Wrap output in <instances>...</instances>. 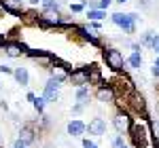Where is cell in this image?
<instances>
[{"mask_svg": "<svg viewBox=\"0 0 159 148\" xmlns=\"http://www.w3.org/2000/svg\"><path fill=\"white\" fill-rule=\"evenodd\" d=\"M87 28H89V30H93V32H100V34H102V24H100V21H87Z\"/></svg>", "mask_w": 159, "mask_h": 148, "instance_id": "83f0119b", "label": "cell"}, {"mask_svg": "<svg viewBox=\"0 0 159 148\" xmlns=\"http://www.w3.org/2000/svg\"><path fill=\"white\" fill-rule=\"evenodd\" d=\"M151 76H153V78H159V66H157V63L151 66Z\"/></svg>", "mask_w": 159, "mask_h": 148, "instance_id": "d590c367", "label": "cell"}, {"mask_svg": "<svg viewBox=\"0 0 159 148\" xmlns=\"http://www.w3.org/2000/svg\"><path fill=\"white\" fill-rule=\"evenodd\" d=\"M151 49H153V53H155V55H159V34L153 38V42H151Z\"/></svg>", "mask_w": 159, "mask_h": 148, "instance_id": "836d02e7", "label": "cell"}, {"mask_svg": "<svg viewBox=\"0 0 159 148\" xmlns=\"http://www.w3.org/2000/svg\"><path fill=\"white\" fill-rule=\"evenodd\" d=\"M155 36H157L155 30H147V32H142V34H140V45L147 47V49H151V42H153V38H155Z\"/></svg>", "mask_w": 159, "mask_h": 148, "instance_id": "44dd1931", "label": "cell"}, {"mask_svg": "<svg viewBox=\"0 0 159 148\" xmlns=\"http://www.w3.org/2000/svg\"><path fill=\"white\" fill-rule=\"evenodd\" d=\"M70 13H76V15L79 13H85V4L83 2H72L70 4Z\"/></svg>", "mask_w": 159, "mask_h": 148, "instance_id": "4316f807", "label": "cell"}, {"mask_svg": "<svg viewBox=\"0 0 159 148\" xmlns=\"http://www.w3.org/2000/svg\"><path fill=\"white\" fill-rule=\"evenodd\" d=\"M38 131H36V127L32 123H24V125H19V140L24 142L25 146L30 148V146H34L38 142Z\"/></svg>", "mask_w": 159, "mask_h": 148, "instance_id": "8fae6325", "label": "cell"}, {"mask_svg": "<svg viewBox=\"0 0 159 148\" xmlns=\"http://www.w3.org/2000/svg\"><path fill=\"white\" fill-rule=\"evenodd\" d=\"M13 148H28L24 144V142H21V140H19V137H17V140H15V142H13Z\"/></svg>", "mask_w": 159, "mask_h": 148, "instance_id": "74e56055", "label": "cell"}, {"mask_svg": "<svg viewBox=\"0 0 159 148\" xmlns=\"http://www.w3.org/2000/svg\"><path fill=\"white\" fill-rule=\"evenodd\" d=\"M110 21L117 25L123 34H136V24L129 19V13H121V11L112 13L110 15Z\"/></svg>", "mask_w": 159, "mask_h": 148, "instance_id": "ba28073f", "label": "cell"}, {"mask_svg": "<svg viewBox=\"0 0 159 148\" xmlns=\"http://www.w3.org/2000/svg\"><path fill=\"white\" fill-rule=\"evenodd\" d=\"M119 108H117V112L112 114V127H115V131L117 133H121V136H127V131H129V127H132V123H134V116H132V112L127 110L125 106H123L121 102L117 99L115 102Z\"/></svg>", "mask_w": 159, "mask_h": 148, "instance_id": "3957f363", "label": "cell"}, {"mask_svg": "<svg viewBox=\"0 0 159 148\" xmlns=\"http://www.w3.org/2000/svg\"><path fill=\"white\" fill-rule=\"evenodd\" d=\"M121 146H123V136H121V133H117L115 140H112V148H121Z\"/></svg>", "mask_w": 159, "mask_h": 148, "instance_id": "1f68e13d", "label": "cell"}, {"mask_svg": "<svg viewBox=\"0 0 159 148\" xmlns=\"http://www.w3.org/2000/svg\"><path fill=\"white\" fill-rule=\"evenodd\" d=\"M85 17H87V21H102V19H106V11H102V9H85Z\"/></svg>", "mask_w": 159, "mask_h": 148, "instance_id": "ffe728a7", "label": "cell"}, {"mask_svg": "<svg viewBox=\"0 0 159 148\" xmlns=\"http://www.w3.org/2000/svg\"><path fill=\"white\" fill-rule=\"evenodd\" d=\"M74 99L79 102V104H83V106H89V102H91V87H76V91H74Z\"/></svg>", "mask_w": 159, "mask_h": 148, "instance_id": "e0dca14e", "label": "cell"}, {"mask_svg": "<svg viewBox=\"0 0 159 148\" xmlns=\"http://www.w3.org/2000/svg\"><path fill=\"white\" fill-rule=\"evenodd\" d=\"M96 99H98L100 104H115L119 95H117V91H115V87L110 85V81H104L100 87H96Z\"/></svg>", "mask_w": 159, "mask_h": 148, "instance_id": "52a82bcc", "label": "cell"}, {"mask_svg": "<svg viewBox=\"0 0 159 148\" xmlns=\"http://www.w3.org/2000/svg\"><path fill=\"white\" fill-rule=\"evenodd\" d=\"M121 148H134V146H132V144H125V142H123V146Z\"/></svg>", "mask_w": 159, "mask_h": 148, "instance_id": "7bdbcfd3", "label": "cell"}, {"mask_svg": "<svg viewBox=\"0 0 159 148\" xmlns=\"http://www.w3.org/2000/svg\"><path fill=\"white\" fill-rule=\"evenodd\" d=\"M144 66V57H142V53H129L127 57H125V68H132V70H140Z\"/></svg>", "mask_w": 159, "mask_h": 148, "instance_id": "2e32d148", "label": "cell"}, {"mask_svg": "<svg viewBox=\"0 0 159 148\" xmlns=\"http://www.w3.org/2000/svg\"><path fill=\"white\" fill-rule=\"evenodd\" d=\"M61 17H64L61 11H40L36 28H40V30H57Z\"/></svg>", "mask_w": 159, "mask_h": 148, "instance_id": "5b68a950", "label": "cell"}, {"mask_svg": "<svg viewBox=\"0 0 159 148\" xmlns=\"http://www.w3.org/2000/svg\"><path fill=\"white\" fill-rule=\"evenodd\" d=\"M0 74L11 76V74H13V66H9V63H0Z\"/></svg>", "mask_w": 159, "mask_h": 148, "instance_id": "f1b7e54d", "label": "cell"}, {"mask_svg": "<svg viewBox=\"0 0 159 148\" xmlns=\"http://www.w3.org/2000/svg\"><path fill=\"white\" fill-rule=\"evenodd\" d=\"M15 2H19V4H24V2H25V0H15Z\"/></svg>", "mask_w": 159, "mask_h": 148, "instance_id": "f6af8a7d", "label": "cell"}, {"mask_svg": "<svg viewBox=\"0 0 159 148\" xmlns=\"http://www.w3.org/2000/svg\"><path fill=\"white\" fill-rule=\"evenodd\" d=\"M136 2H138L140 9H151L153 7V0H136Z\"/></svg>", "mask_w": 159, "mask_h": 148, "instance_id": "e575fe53", "label": "cell"}, {"mask_svg": "<svg viewBox=\"0 0 159 148\" xmlns=\"http://www.w3.org/2000/svg\"><path fill=\"white\" fill-rule=\"evenodd\" d=\"M4 40H7V34H2V32H0V51H2V45H4Z\"/></svg>", "mask_w": 159, "mask_h": 148, "instance_id": "ab89813d", "label": "cell"}, {"mask_svg": "<svg viewBox=\"0 0 159 148\" xmlns=\"http://www.w3.org/2000/svg\"><path fill=\"white\" fill-rule=\"evenodd\" d=\"M112 2H117V4H125V2H129V0H112Z\"/></svg>", "mask_w": 159, "mask_h": 148, "instance_id": "b9f144b4", "label": "cell"}, {"mask_svg": "<svg viewBox=\"0 0 159 148\" xmlns=\"http://www.w3.org/2000/svg\"><path fill=\"white\" fill-rule=\"evenodd\" d=\"M60 89H61V85L53 78V76H49L47 83H45V89H43L45 102H47V104H55V102L60 99Z\"/></svg>", "mask_w": 159, "mask_h": 148, "instance_id": "30bf717a", "label": "cell"}, {"mask_svg": "<svg viewBox=\"0 0 159 148\" xmlns=\"http://www.w3.org/2000/svg\"><path fill=\"white\" fill-rule=\"evenodd\" d=\"M13 81H15V85L19 87H30V70L24 68V66H17V68H13Z\"/></svg>", "mask_w": 159, "mask_h": 148, "instance_id": "5bb4252c", "label": "cell"}, {"mask_svg": "<svg viewBox=\"0 0 159 148\" xmlns=\"http://www.w3.org/2000/svg\"><path fill=\"white\" fill-rule=\"evenodd\" d=\"M106 129H108V125H106V121H104L102 116H93V119L87 123V133L93 136V137L106 136Z\"/></svg>", "mask_w": 159, "mask_h": 148, "instance_id": "7c38bea8", "label": "cell"}, {"mask_svg": "<svg viewBox=\"0 0 159 148\" xmlns=\"http://www.w3.org/2000/svg\"><path fill=\"white\" fill-rule=\"evenodd\" d=\"M110 4H112V0H98V9H102V11H108Z\"/></svg>", "mask_w": 159, "mask_h": 148, "instance_id": "d6a6232c", "label": "cell"}, {"mask_svg": "<svg viewBox=\"0 0 159 148\" xmlns=\"http://www.w3.org/2000/svg\"><path fill=\"white\" fill-rule=\"evenodd\" d=\"M34 98H36V93H34V91H28V93H25V99H28L30 104L34 102Z\"/></svg>", "mask_w": 159, "mask_h": 148, "instance_id": "f35d334b", "label": "cell"}, {"mask_svg": "<svg viewBox=\"0 0 159 148\" xmlns=\"http://www.w3.org/2000/svg\"><path fill=\"white\" fill-rule=\"evenodd\" d=\"M68 83L76 89V87H89V63L87 66H79L72 68V72L68 74Z\"/></svg>", "mask_w": 159, "mask_h": 148, "instance_id": "9c48e42d", "label": "cell"}, {"mask_svg": "<svg viewBox=\"0 0 159 148\" xmlns=\"http://www.w3.org/2000/svg\"><path fill=\"white\" fill-rule=\"evenodd\" d=\"M0 89H2V83H0Z\"/></svg>", "mask_w": 159, "mask_h": 148, "instance_id": "7dc6e473", "label": "cell"}, {"mask_svg": "<svg viewBox=\"0 0 159 148\" xmlns=\"http://www.w3.org/2000/svg\"><path fill=\"white\" fill-rule=\"evenodd\" d=\"M28 49H30V47H28L25 42H21L19 38H7V40H4V45H2L4 55H7V57H11V59L25 55V51H28Z\"/></svg>", "mask_w": 159, "mask_h": 148, "instance_id": "8992f818", "label": "cell"}, {"mask_svg": "<svg viewBox=\"0 0 159 148\" xmlns=\"http://www.w3.org/2000/svg\"><path fill=\"white\" fill-rule=\"evenodd\" d=\"M104 83V74L98 63H89V87H100Z\"/></svg>", "mask_w": 159, "mask_h": 148, "instance_id": "9a60e30c", "label": "cell"}, {"mask_svg": "<svg viewBox=\"0 0 159 148\" xmlns=\"http://www.w3.org/2000/svg\"><path fill=\"white\" fill-rule=\"evenodd\" d=\"M0 7H2V0H0Z\"/></svg>", "mask_w": 159, "mask_h": 148, "instance_id": "bcb514c9", "label": "cell"}, {"mask_svg": "<svg viewBox=\"0 0 159 148\" xmlns=\"http://www.w3.org/2000/svg\"><path fill=\"white\" fill-rule=\"evenodd\" d=\"M127 136H129V140H132V146L134 148H148L151 136H148L147 123H140V121L134 119V123H132V127H129Z\"/></svg>", "mask_w": 159, "mask_h": 148, "instance_id": "277c9868", "label": "cell"}, {"mask_svg": "<svg viewBox=\"0 0 159 148\" xmlns=\"http://www.w3.org/2000/svg\"><path fill=\"white\" fill-rule=\"evenodd\" d=\"M0 110L9 112V102H7V99H0Z\"/></svg>", "mask_w": 159, "mask_h": 148, "instance_id": "8d00e7d4", "label": "cell"}, {"mask_svg": "<svg viewBox=\"0 0 159 148\" xmlns=\"http://www.w3.org/2000/svg\"><path fill=\"white\" fill-rule=\"evenodd\" d=\"M100 55H102V62L106 63L110 72L121 74L125 72V57H123V51L117 49V47H108V45H102L100 49Z\"/></svg>", "mask_w": 159, "mask_h": 148, "instance_id": "6da1fadb", "label": "cell"}, {"mask_svg": "<svg viewBox=\"0 0 159 148\" xmlns=\"http://www.w3.org/2000/svg\"><path fill=\"white\" fill-rule=\"evenodd\" d=\"M61 9V2L57 0H43L40 2V11H60Z\"/></svg>", "mask_w": 159, "mask_h": 148, "instance_id": "7402d4cb", "label": "cell"}, {"mask_svg": "<svg viewBox=\"0 0 159 148\" xmlns=\"http://www.w3.org/2000/svg\"><path fill=\"white\" fill-rule=\"evenodd\" d=\"M51 68H57V70H64V72H72V63L66 62V59H61L60 55H55V53H51Z\"/></svg>", "mask_w": 159, "mask_h": 148, "instance_id": "ac0fdd59", "label": "cell"}, {"mask_svg": "<svg viewBox=\"0 0 159 148\" xmlns=\"http://www.w3.org/2000/svg\"><path fill=\"white\" fill-rule=\"evenodd\" d=\"M32 108H34L38 114H45V108H47L45 98H43V95H36V98H34V102H32Z\"/></svg>", "mask_w": 159, "mask_h": 148, "instance_id": "603a6c76", "label": "cell"}, {"mask_svg": "<svg viewBox=\"0 0 159 148\" xmlns=\"http://www.w3.org/2000/svg\"><path fill=\"white\" fill-rule=\"evenodd\" d=\"M155 63H157V66H159V55H155Z\"/></svg>", "mask_w": 159, "mask_h": 148, "instance_id": "ee69618b", "label": "cell"}, {"mask_svg": "<svg viewBox=\"0 0 159 148\" xmlns=\"http://www.w3.org/2000/svg\"><path fill=\"white\" fill-rule=\"evenodd\" d=\"M81 144H83V148H100L96 140H91V137H85V136L81 137Z\"/></svg>", "mask_w": 159, "mask_h": 148, "instance_id": "484cf974", "label": "cell"}, {"mask_svg": "<svg viewBox=\"0 0 159 148\" xmlns=\"http://www.w3.org/2000/svg\"><path fill=\"white\" fill-rule=\"evenodd\" d=\"M66 133L70 137H83L87 133V123L81 121V119H72V121H68V125H66Z\"/></svg>", "mask_w": 159, "mask_h": 148, "instance_id": "4fadbf2b", "label": "cell"}, {"mask_svg": "<svg viewBox=\"0 0 159 148\" xmlns=\"http://www.w3.org/2000/svg\"><path fill=\"white\" fill-rule=\"evenodd\" d=\"M127 47L134 51V53H142V49H144V47H142L140 42H132V40H129V45H127Z\"/></svg>", "mask_w": 159, "mask_h": 148, "instance_id": "4dcf8cb0", "label": "cell"}, {"mask_svg": "<svg viewBox=\"0 0 159 148\" xmlns=\"http://www.w3.org/2000/svg\"><path fill=\"white\" fill-rule=\"evenodd\" d=\"M0 148H2V146H0Z\"/></svg>", "mask_w": 159, "mask_h": 148, "instance_id": "c3c4849f", "label": "cell"}, {"mask_svg": "<svg viewBox=\"0 0 159 148\" xmlns=\"http://www.w3.org/2000/svg\"><path fill=\"white\" fill-rule=\"evenodd\" d=\"M125 108L132 112V116H140V119H144V121H148V119H151V112H148V102H147V98H144L138 89H134V91L125 98Z\"/></svg>", "mask_w": 159, "mask_h": 148, "instance_id": "7a4b0ae2", "label": "cell"}, {"mask_svg": "<svg viewBox=\"0 0 159 148\" xmlns=\"http://www.w3.org/2000/svg\"><path fill=\"white\" fill-rule=\"evenodd\" d=\"M28 2H30L32 7H40V2H43V0H28Z\"/></svg>", "mask_w": 159, "mask_h": 148, "instance_id": "60d3db41", "label": "cell"}, {"mask_svg": "<svg viewBox=\"0 0 159 148\" xmlns=\"http://www.w3.org/2000/svg\"><path fill=\"white\" fill-rule=\"evenodd\" d=\"M38 15H40V13H38L36 9H25L24 15H21V21H24L25 25H36Z\"/></svg>", "mask_w": 159, "mask_h": 148, "instance_id": "d6986e66", "label": "cell"}, {"mask_svg": "<svg viewBox=\"0 0 159 148\" xmlns=\"http://www.w3.org/2000/svg\"><path fill=\"white\" fill-rule=\"evenodd\" d=\"M85 108H87V106H83V104H79V102H76V104H72V114H83Z\"/></svg>", "mask_w": 159, "mask_h": 148, "instance_id": "f546056e", "label": "cell"}, {"mask_svg": "<svg viewBox=\"0 0 159 148\" xmlns=\"http://www.w3.org/2000/svg\"><path fill=\"white\" fill-rule=\"evenodd\" d=\"M45 55H49V49H28L25 51V57H30V59H38V57H45Z\"/></svg>", "mask_w": 159, "mask_h": 148, "instance_id": "d4e9b609", "label": "cell"}, {"mask_svg": "<svg viewBox=\"0 0 159 148\" xmlns=\"http://www.w3.org/2000/svg\"><path fill=\"white\" fill-rule=\"evenodd\" d=\"M49 76H53L60 85H64V83H68V72H64V70H57V68H53L49 72Z\"/></svg>", "mask_w": 159, "mask_h": 148, "instance_id": "cb8c5ba5", "label": "cell"}]
</instances>
